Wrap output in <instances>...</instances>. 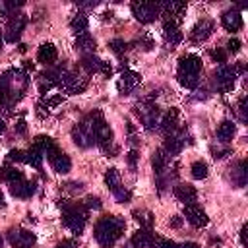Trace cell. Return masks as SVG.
Returning <instances> with one entry per match:
<instances>
[{
    "mask_svg": "<svg viewBox=\"0 0 248 248\" xmlns=\"http://www.w3.org/2000/svg\"><path fill=\"white\" fill-rule=\"evenodd\" d=\"M29 85V74L19 68H10L0 76V110L10 116L12 108L23 99Z\"/></svg>",
    "mask_w": 248,
    "mask_h": 248,
    "instance_id": "cell-1",
    "label": "cell"
},
{
    "mask_svg": "<svg viewBox=\"0 0 248 248\" xmlns=\"http://www.w3.org/2000/svg\"><path fill=\"white\" fill-rule=\"evenodd\" d=\"M126 221L118 215H105L95 223V240L99 242L101 248H112L116 240L124 234Z\"/></svg>",
    "mask_w": 248,
    "mask_h": 248,
    "instance_id": "cell-2",
    "label": "cell"
},
{
    "mask_svg": "<svg viewBox=\"0 0 248 248\" xmlns=\"http://www.w3.org/2000/svg\"><path fill=\"white\" fill-rule=\"evenodd\" d=\"M60 209H62V223L74 234H81L89 219V209L81 202H72V200H60Z\"/></svg>",
    "mask_w": 248,
    "mask_h": 248,
    "instance_id": "cell-3",
    "label": "cell"
},
{
    "mask_svg": "<svg viewBox=\"0 0 248 248\" xmlns=\"http://www.w3.org/2000/svg\"><path fill=\"white\" fill-rule=\"evenodd\" d=\"M200 74H202V58L198 54H186L178 60L176 79L186 89H196L200 85Z\"/></svg>",
    "mask_w": 248,
    "mask_h": 248,
    "instance_id": "cell-4",
    "label": "cell"
},
{
    "mask_svg": "<svg viewBox=\"0 0 248 248\" xmlns=\"http://www.w3.org/2000/svg\"><path fill=\"white\" fill-rule=\"evenodd\" d=\"M103 118V112L101 110H93L89 114H85L81 118V122H78L74 128H72V140L78 147H91L95 143V126L97 122Z\"/></svg>",
    "mask_w": 248,
    "mask_h": 248,
    "instance_id": "cell-5",
    "label": "cell"
},
{
    "mask_svg": "<svg viewBox=\"0 0 248 248\" xmlns=\"http://www.w3.org/2000/svg\"><path fill=\"white\" fill-rule=\"evenodd\" d=\"M242 70H244L242 64H232V66L221 64V66L215 70V74H213V81H215L217 91H219V93H229V91H232L234 81H236V78H238V74H240Z\"/></svg>",
    "mask_w": 248,
    "mask_h": 248,
    "instance_id": "cell-6",
    "label": "cell"
},
{
    "mask_svg": "<svg viewBox=\"0 0 248 248\" xmlns=\"http://www.w3.org/2000/svg\"><path fill=\"white\" fill-rule=\"evenodd\" d=\"M134 110H136V114H138V118H140V122L143 124L145 130L151 132V130H155V128L159 126L161 112H159L157 105H155L151 99H143L141 103H138V105L134 107Z\"/></svg>",
    "mask_w": 248,
    "mask_h": 248,
    "instance_id": "cell-7",
    "label": "cell"
},
{
    "mask_svg": "<svg viewBox=\"0 0 248 248\" xmlns=\"http://www.w3.org/2000/svg\"><path fill=\"white\" fill-rule=\"evenodd\" d=\"M56 87L62 91V93H68V95H78L81 91H85L87 87V78L78 74V72H70V70H64Z\"/></svg>",
    "mask_w": 248,
    "mask_h": 248,
    "instance_id": "cell-8",
    "label": "cell"
},
{
    "mask_svg": "<svg viewBox=\"0 0 248 248\" xmlns=\"http://www.w3.org/2000/svg\"><path fill=\"white\" fill-rule=\"evenodd\" d=\"M132 16L140 21V23H151L161 16V2H132L130 4Z\"/></svg>",
    "mask_w": 248,
    "mask_h": 248,
    "instance_id": "cell-9",
    "label": "cell"
},
{
    "mask_svg": "<svg viewBox=\"0 0 248 248\" xmlns=\"http://www.w3.org/2000/svg\"><path fill=\"white\" fill-rule=\"evenodd\" d=\"M27 25V16L21 14V12H16L8 17V23H6V29H4V37L8 43H17L19 37H21V31L25 29Z\"/></svg>",
    "mask_w": 248,
    "mask_h": 248,
    "instance_id": "cell-10",
    "label": "cell"
},
{
    "mask_svg": "<svg viewBox=\"0 0 248 248\" xmlns=\"http://www.w3.org/2000/svg\"><path fill=\"white\" fill-rule=\"evenodd\" d=\"M46 159H48V163H50V167L56 170V172H60V174H66V172H70V169H72V161H70V157L54 143L46 153Z\"/></svg>",
    "mask_w": 248,
    "mask_h": 248,
    "instance_id": "cell-11",
    "label": "cell"
},
{
    "mask_svg": "<svg viewBox=\"0 0 248 248\" xmlns=\"http://www.w3.org/2000/svg\"><path fill=\"white\" fill-rule=\"evenodd\" d=\"M8 190H10V194H12L14 198L27 200V198H31V196L35 194L37 186H35V182H33V180H27V178L21 174V176L14 178L12 182H8Z\"/></svg>",
    "mask_w": 248,
    "mask_h": 248,
    "instance_id": "cell-12",
    "label": "cell"
},
{
    "mask_svg": "<svg viewBox=\"0 0 248 248\" xmlns=\"http://www.w3.org/2000/svg\"><path fill=\"white\" fill-rule=\"evenodd\" d=\"M81 68L87 74H103L105 78H108L112 74V66L105 60H101L97 54H85L81 56Z\"/></svg>",
    "mask_w": 248,
    "mask_h": 248,
    "instance_id": "cell-13",
    "label": "cell"
},
{
    "mask_svg": "<svg viewBox=\"0 0 248 248\" xmlns=\"http://www.w3.org/2000/svg\"><path fill=\"white\" fill-rule=\"evenodd\" d=\"M8 242L12 244V248H33L37 242V236L35 232L25 231V229H10Z\"/></svg>",
    "mask_w": 248,
    "mask_h": 248,
    "instance_id": "cell-14",
    "label": "cell"
},
{
    "mask_svg": "<svg viewBox=\"0 0 248 248\" xmlns=\"http://www.w3.org/2000/svg\"><path fill=\"white\" fill-rule=\"evenodd\" d=\"M184 14H186V2H163L161 4L163 21H170V23L180 25Z\"/></svg>",
    "mask_w": 248,
    "mask_h": 248,
    "instance_id": "cell-15",
    "label": "cell"
},
{
    "mask_svg": "<svg viewBox=\"0 0 248 248\" xmlns=\"http://www.w3.org/2000/svg\"><path fill=\"white\" fill-rule=\"evenodd\" d=\"M186 138H188L186 130H176V132H172V134H167V138H165V143H163V151H165L169 157H172V155H178V153L184 149Z\"/></svg>",
    "mask_w": 248,
    "mask_h": 248,
    "instance_id": "cell-16",
    "label": "cell"
},
{
    "mask_svg": "<svg viewBox=\"0 0 248 248\" xmlns=\"http://www.w3.org/2000/svg\"><path fill=\"white\" fill-rule=\"evenodd\" d=\"M213 31H215V23L211 19H200L190 31V41L194 45H202L213 35Z\"/></svg>",
    "mask_w": 248,
    "mask_h": 248,
    "instance_id": "cell-17",
    "label": "cell"
},
{
    "mask_svg": "<svg viewBox=\"0 0 248 248\" xmlns=\"http://www.w3.org/2000/svg\"><path fill=\"white\" fill-rule=\"evenodd\" d=\"M184 219L192 225V227H196V229H202V227H205L207 223H209V217H207V213L202 209V205H198V203H186L184 205Z\"/></svg>",
    "mask_w": 248,
    "mask_h": 248,
    "instance_id": "cell-18",
    "label": "cell"
},
{
    "mask_svg": "<svg viewBox=\"0 0 248 248\" xmlns=\"http://www.w3.org/2000/svg\"><path fill=\"white\" fill-rule=\"evenodd\" d=\"M141 81V76L140 72H134V70H122L118 81H116V89L120 91V95H128L132 93Z\"/></svg>",
    "mask_w": 248,
    "mask_h": 248,
    "instance_id": "cell-19",
    "label": "cell"
},
{
    "mask_svg": "<svg viewBox=\"0 0 248 248\" xmlns=\"http://www.w3.org/2000/svg\"><path fill=\"white\" fill-rule=\"evenodd\" d=\"M221 25H223L227 31H238V29H242L244 21H242L240 12H238V10H234V8L227 10V12L221 16Z\"/></svg>",
    "mask_w": 248,
    "mask_h": 248,
    "instance_id": "cell-20",
    "label": "cell"
},
{
    "mask_svg": "<svg viewBox=\"0 0 248 248\" xmlns=\"http://www.w3.org/2000/svg\"><path fill=\"white\" fill-rule=\"evenodd\" d=\"M163 37H165V43L169 45V48H174L182 41V31L176 23L163 21Z\"/></svg>",
    "mask_w": 248,
    "mask_h": 248,
    "instance_id": "cell-21",
    "label": "cell"
},
{
    "mask_svg": "<svg viewBox=\"0 0 248 248\" xmlns=\"http://www.w3.org/2000/svg\"><path fill=\"white\" fill-rule=\"evenodd\" d=\"M172 192H174V198L178 202H182L184 205L186 203H196V200H198V192L192 184H176Z\"/></svg>",
    "mask_w": 248,
    "mask_h": 248,
    "instance_id": "cell-22",
    "label": "cell"
},
{
    "mask_svg": "<svg viewBox=\"0 0 248 248\" xmlns=\"http://www.w3.org/2000/svg\"><path fill=\"white\" fill-rule=\"evenodd\" d=\"M56 58H58V50H56V46H54L52 43H43V45L39 46V50H37V60H39L41 64L52 66V64L56 62Z\"/></svg>",
    "mask_w": 248,
    "mask_h": 248,
    "instance_id": "cell-23",
    "label": "cell"
},
{
    "mask_svg": "<svg viewBox=\"0 0 248 248\" xmlns=\"http://www.w3.org/2000/svg\"><path fill=\"white\" fill-rule=\"evenodd\" d=\"M159 128L165 134L176 132L178 130V108H170L167 114H163L161 120H159Z\"/></svg>",
    "mask_w": 248,
    "mask_h": 248,
    "instance_id": "cell-24",
    "label": "cell"
},
{
    "mask_svg": "<svg viewBox=\"0 0 248 248\" xmlns=\"http://www.w3.org/2000/svg\"><path fill=\"white\" fill-rule=\"evenodd\" d=\"M74 46H76V50L81 52V56H85V54H95V46H97V43H95V39H93L89 33H81V35L76 37Z\"/></svg>",
    "mask_w": 248,
    "mask_h": 248,
    "instance_id": "cell-25",
    "label": "cell"
},
{
    "mask_svg": "<svg viewBox=\"0 0 248 248\" xmlns=\"http://www.w3.org/2000/svg\"><path fill=\"white\" fill-rule=\"evenodd\" d=\"M231 178H232V184L234 186H238V188L246 186V182H248V165H246V159H240L234 165V169L231 172Z\"/></svg>",
    "mask_w": 248,
    "mask_h": 248,
    "instance_id": "cell-26",
    "label": "cell"
},
{
    "mask_svg": "<svg viewBox=\"0 0 248 248\" xmlns=\"http://www.w3.org/2000/svg\"><path fill=\"white\" fill-rule=\"evenodd\" d=\"M234 132H236V124L232 120H223L219 126H217V141L221 143H229L232 138H234Z\"/></svg>",
    "mask_w": 248,
    "mask_h": 248,
    "instance_id": "cell-27",
    "label": "cell"
},
{
    "mask_svg": "<svg viewBox=\"0 0 248 248\" xmlns=\"http://www.w3.org/2000/svg\"><path fill=\"white\" fill-rule=\"evenodd\" d=\"M153 231H147V229H140L138 232H134V236L130 238V244L134 248H151V242H153Z\"/></svg>",
    "mask_w": 248,
    "mask_h": 248,
    "instance_id": "cell-28",
    "label": "cell"
},
{
    "mask_svg": "<svg viewBox=\"0 0 248 248\" xmlns=\"http://www.w3.org/2000/svg\"><path fill=\"white\" fill-rule=\"evenodd\" d=\"M70 29L76 33V35H81V33H87V29H89V19H87V16L85 14H76L72 19H70Z\"/></svg>",
    "mask_w": 248,
    "mask_h": 248,
    "instance_id": "cell-29",
    "label": "cell"
},
{
    "mask_svg": "<svg viewBox=\"0 0 248 248\" xmlns=\"http://www.w3.org/2000/svg\"><path fill=\"white\" fill-rule=\"evenodd\" d=\"M132 215H134V219L140 223L141 229H147V231L153 229V221H155V217H153L151 211H147V209H136Z\"/></svg>",
    "mask_w": 248,
    "mask_h": 248,
    "instance_id": "cell-30",
    "label": "cell"
},
{
    "mask_svg": "<svg viewBox=\"0 0 248 248\" xmlns=\"http://www.w3.org/2000/svg\"><path fill=\"white\" fill-rule=\"evenodd\" d=\"M43 159H45V155L39 151V149H35V147H29L27 151H25V161L23 163H27V165H31V167H35V169H43Z\"/></svg>",
    "mask_w": 248,
    "mask_h": 248,
    "instance_id": "cell-31",
    "label": "cell"
},
{
    "mask_svg": "<svg viewBox=\"0 0 248 248\" xmlns=\"http://www.w3.org/2000/svg\"><path fill=\"white\" fill-rule=\"evenodd\" d=\"M105 184L108 186V190L110 192H114L116 188H120L122 184H120V172L112 167V169H108L107 172H105Z\"/></svg>",
    "mask_w": 248,
    "mask_h": 248,
    "instance_id": "cell-32",
    "label": "cell"
},
{
    "mask_svg": "<svg viewBox=\"0 0 248 248\" xmlns=\"http://www.w3.org/2000/svg\"><path fill=\"white\" fill-rule=\"evenodd\" d=\"M23 172L21 170H17L16 167H12V165H2L0 167V182H12L14 178H17V176H21Z\"/></svg>",
    "mask_w": 248,
    "mask_h": 248,
    "instance_id": "cell-33",
    "label": "cell"
},
{
    "mask_svg": "<svg viewBox=\"0 0 248 248\" xmlns=\"http://www.w3.org/2000/svg\"><path fill=\"white\" fill-rule=\"evenodd\" d=\"M52 145H54V140H52V138H48V136H37V138L33 140V143H31V147L39 149L43 155H45Z\"/></svg>",
    "mask_w": 248,
    "mask_h": 248,
    "instance_id": "cell-34",
    "label": "cell"
},
{
    "mask_svg": "<svg viewBox=\"0 0 248 248\" xmlns=\"http://www.w3.org/2000/svg\"><path fill=\"white\" fill-rule=\"evenodd\" d=\"M190 172H192V176H194L196 180H203V178L207 176V172H209L207 163H205V161H194L192 167H190Z\"/></svg>",
    "mask_w": 248,
    "mask_h": 248,
    "instance_id": "cell-35",
    "label": "cell"
},
{
    "mask_svg": "<svg viewBox=\"0 0 248 248\" xmlns=\"http://www.w3.org/2000/svg\"><path fill=\"white\" fill-rule=\"evenodd\" d=\"M21 6H23V2H2V0H0V16L10 17V16L16 14Z\"/></svg>",
    "mask_w": 248,
    "mask_h": 248,
    "instance_id": "cell-36",
    "label": "cell"
},
{
    "mask_svg": "<svg viewBox=\"0 0 248 248\" xmlns=\"http://www.w3.org/2000/svg\"><path fill=\"white\" fill-rule=\"evenodd\" d=\"M108 46H110V50H112L116 56H122V54L128 50V43H126L124 39H112V41L108 43Z\"/></svg>",
    "mask_w": 248,
    "mask_h": 248,
    "instance_id": "cell-37",
    "label": "cell"
},
{
    "mask_svg": "<svg viewBox=\"0 0 248 248\" xmlns=\"http://www.w3.org/2000/svg\"><path fill=\"white\" fill-rule=\"evenodd\" d=\"M112 196H114V198H116V202H120V203H128V202L132 200V192H130L128 188H124V186L116 188V190L112 192Z\"/></svg>",
    "mask_w": 248,
    "mask_h": 248,
    "instance_id": "cell-38",
    "label": "cell"
},
{
    "mask_svg": "<svg viewBox=\"0 0 248 248\" xmlns=\"http://www.w3.org/2000/svg\"><path fill=\"white\" fill-rule=\"evenodd\" d=\"M236 108H238V118H240V122H248V107H246V95H242V97L238 99V105H236Z\"/></svg>",
    "mask_w": 248,
    "mask_h": 248,
    "instance_id": "cell-39",
    "label": "cell"
},
{
    "mask_svg": "<svg viewBox=\"0 0 248 248\" xmlns=\"http://www.w3.org/2000/svg\"><path fill=\"white\" fill-rule=\"evenodd\" d=\"M81 203H83L87 209H101V205H103L99 196H87V198H85Z\"/></svg>",
    "mask_w": 248,
    "mask_h": 248,
    "instance_id": "cell-40",
    "label": "cell"
},
{
    "mask_svg": "<svg viewBox=\"0 0 248 248\" xmlns=\"http://www.w3.org/2000/svg\"><path fill=\"white\" fill-rule=\"evenodd\" d=\"M209 56H211L215 62H219V64H225V62H227V50H225V48L209 50Z\"/></svg>",
    "mask_w": 248,
    "mask_h": 248,
    "instance_id": "cell-41",
    "label": "cell"
},
{
    "mask_svg": "<svg viewBox=\"0 0 248 248\" xmlns=\"http://www.w3.org/2000/svg\"><path fill=\"white\" fill-rule=\"evenodd\" d=\"M8 161L23 163V161H25V151H21V149H12V151L8 153Z\"/></svg>",
    "mask_w": 248,
    "mask_h": 248,
    "instance_id": "cell-42",
    "label": "cell"
},
{
    "mask_svg": "<svg viewBox=\"0 0 248 248\" xmlns=\"http://www.w3.org/2000/svg\"><path fill=\"white\" fill-rule=\"evenodd\" d=\"M240 46H242V43H240L238 39H229V43H227V52L236 54V52L240 50Z\"/></svg>",
    "mask_w": 248,
    "mask_h": 248,
    "instance_id": "cell-43",
    "label": "cell"
},
{
    "mask_svg": "<svg viewBox=\"0 0 248 248\" xmlns=\"http://www.w3.org/2000/svg\"><path fill=\"white\" fill-rule=\"evenodd\" d=\"M211 153H213L215 159H221V157L231 153V147H215V145H211Z\"/></svg>",
    "mask_w": 248,
    "mask_h": 248,
    "instance_id": "cell-44",
    "label": "cell"
},
{
    "mask_svg": "<svg viewBox=\"0 0 248 248\" xmlns=\"http://www.w3.org/2000/svg\"><path fill=\"white\" fill-rule=\"evenodd\" d=\"M138 151L136 149H130V153H128V165H130V170L134 172L136 170V163H138Z\"/></svg>",
    "mask_w": 248,
    "mask_h": 248,
    "instance_id": "cell-45",
    "label": "cell"
},
{
    "mask_svg": "<svg viewBox=\"0 0 248 248\" xmlns=\"http://www.w3.org/2000/svg\"><path fill=\"white\" fill-rule=\"evenodd\" d=\"M16 132H17V134H21V136L27 132V124H25V120H23V118H19V120L16 122Z\"/></svg>",
    "mask_w": 248,
    "mask_h": 248,
    "instance_id": "cell-46",
    "label": "cell"
},
{
    "mask_svg": "<svg viewBox=\"0 0 248 248\" xmlns=\"http://www.w3.org/2000/svg\"><path fill=\"white\" fill-rule=\"evenodd\" d=\"M64 188L70 190V192H79L83 188V184L81 182H68V184H64Z\"/></svg>",
    "mask_w": 248,
    "mask_h": 248,
    "instance_id": "cell-47",
    "label": "cell"
},
{
    "mask_svg": "<svg viewBox=\"0 0 248 248\" xmlns=\"http://www.w3.org/2000/svg\"><path fill=\"white\" fill-rule=\"evenodd\" d=\"M182 221H184V217H180V215H174V217L170 219V227H174V229H178V227L182 225Z\"/></svg>",
    "mask_w": 248,
    "mask_h": 248,
    "instance_id": "cell-48",
    "label": "cell"
},
{
    "mask_svg": "<svg viewBox=\"0 0 248 248\" xmlns=\"http://www.w3.org/2000/svg\"><path fill=\"white\" fill-rule=\"evenodd\" d=\"M178 248H202V246L196 242H182V244H178Z\"/></svg>",
    "mask_w": 248,
    "mask_h": 248,
    "instance_id": "cell-49",
    "label": "cell"
},
{
    "mask_svg": "<svg viewBox=\"0 0 248 248\" xmlns=\"http://www.w3.org/2000/svg\"><path fill=\"white\" fill-rule=\"evenodd\" d=\"M97 2H78V8H95Z\"/></svg>",
    "mask_w": 248,
    "mask_h": 248,
    "instance_id": "cell-50",
    "label": "cell"
},
{
    "mask_svg": "<svg viewBox=\"0 0 248 248\" xmlns=\"http://www.w3.org/2000/svg\"><path fill=\"white\" fill-rule=\"evenodd\" d=\"M246 229H248L246 225H242V229H240V242L242 244H246Z\"/></svg>",
    "mask_w": 248,
    "mask_h": 248,
    "instance_id": "cell-51",
    "label": "cell"
},
{
    "mask_svg": "<svg viewBox=\"0 0 248 248\" xmlns=\"http://www.w3.org/2000/svg\"><path fill=\"white\" fill-rule=\"evenodd\" d=\"M56 248H74V242H70V240H64V242H60Z\"/></svg>",
    "mask_w": 248,
    "mask_h": 248,
    "instance_id": "cell-52",
    "label": "cell"
},
{
    "mask_svg": "<svg viewBox=\"0 0 248 248\" xmlns=\"http://www.w3.org/2000/svg\"><path fill=\"white\" fill-rule=\"evenodd\" d=\"M4 130H6V122L4 118H0V134H4Z\"/></svg>",
    "mask_w": 248,
    "mask_h": 248,
    "instance_id": "cell-53",
    "label": "cell"
},
{
    "mask_svg": "<svg viewBox=\"0 0 248 248\" xmlns=\"http://www.w3.org/2000/svg\"><path fill=\"white\" fill-rule=\"evenodd\" d=\"M0 207H6V202H4V194L0 192Z\"/></svg>",
    "mask_w": 248,
    "mask_h": 248,
    "instance_id": "cell-54",
    "label": "cell"
},
{
    "mask_svg": "<svg viewBox=\"0 0 248 248\" xmlns=\"http://www.w3.org/2000/svg\"><path fill=\"white\" fill-rule=\"evenodd\" d=\"M0 50H2V31H0Z\"/></svg>",
    "mask_w": 248,
    "mask_h": 248,
    "instance_id": "cell-55",
    "label": "cell"
},
{
    "mask_svg": "<svg viewBox=\"0 0 248 248\" xmlns=\"http://www.w3.org/2000/svg\"><path fill=\"white\" fill-rule=\"evenodd\" d=\"M0 248H2V238H0Z\"/></svg>",
    "mask_w": 248,
    "mask_h": 248,
    "instance_id": "cell-56",
    "label": "cell"
}]
</instances>
